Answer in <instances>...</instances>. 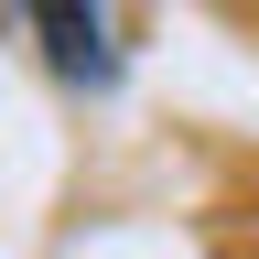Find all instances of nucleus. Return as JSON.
<instances>
[{"mask_svg": "<svg viewBox=\"0 0 259 259\" xmlns=\"http://www.w3.org/2000/svg\"><path fill=\"white\" fill-rule=\"evenodd\" d=\"M32 22H44V54H54V76H76V87H108L119 65H108V32H97L87 0H22Z\"/></svg>", "mask_w": 259, "mask_h": 259, "instance_id": "obj_1", "label": "nucleus"}]
</instances>
